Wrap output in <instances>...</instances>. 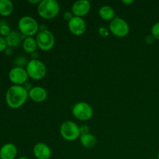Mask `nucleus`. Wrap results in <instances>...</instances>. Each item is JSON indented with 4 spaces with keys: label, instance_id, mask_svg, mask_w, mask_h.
<instances>
[{
    "label": "nucleus",
    "instance_id": "1",
    "mask_svg": "<svg viewBox=\"0 0 159 159\" xmlns=\"http://www.w3.org/2000/svg\"><path fill=\"white\" fill-rule=\"evenodd\" d=\"M29 98V93L23 85H13L8 89L6 94V102L12 109H19L24 105Z\"/></svg>",
    "mask_w": 159,
    "mask_h": 159
},
{
    "label": "nucleus",
    "instance_id": "2",
    "mask_svg": "<svg viewBox=\"0 0 159 159\" xmlns=\"http://www.w3.org/2000/svg\"><path fill=\"white\" fill-rule=\"evenodd\" d=\"M37 12L44 20H52L60 12V5L55 0H42L37 5Z\"/></svg>",
    "mask_w": 159,
    "mask_h": 159
},
{
    "label": "nucleus",
    "instance_id": "3",
    "mask_svg": "<svg viewBox=\"0 0 159 159\" xmlns=\"http://www.w3.org/2000/svg\"><path fill=\"white\" fill-rule=\"evenodd\" d=\"M39 26L37 20L30 16L21 17L18 22L19 31L26 37H33L38 34Z\"/></svg>",
    "mask_w": 159,
    "mask_h": 159
},
{
    "label": "nucleus",
    "instance_id": "4",
    "mask_svg": "<svg viewBox=\"0 0 159 159\" xmlns=\"http://www.w3.org/2000/svg\"><path fill=\"white\" fill-rule=\"evenodd\" d=\"M29 78L33 80H40L47 74V68L43 61L39 59H31L26 67Z\"/></svg>",
    "mask_w": 159,
    "mask_h": 159
},
{
    "label": "nucleus",
    "instance_id": "5",
    "mask_svg": "<svg viewBox=\"0 0 159 159\" xmlns=\"http://www.w3.org/2000/svg\"><path fill=\"white\" fill-rule=\"evenodd\" d=\"M60 134L62 138L68 141H73L80 138L79 127L75 122L68 120L61 125Z\"/></svg>",
    "mask_w": 159,
    "mask_h": 159
},
{
    "label": "nucleus",
    "instance_id": "6",
    "mask_svg": "<svg viewBox=\"0 0 159 159\" xmlns=\"http://www.w3.org/2000/svg\"><path fill=\"white\" fill-rule=\"evenodd\" d=\"M37 47L43 51H49L55 44V38L52 33L48 30L39 31L36 37Z\"/></svg>",
    "mask_w": 159,
    "mask_h": 159
},
{
    "label": "nucleus",
    "instance_id": "7",
    "mask_svg": "<svg viewBox=\"0 0 159 159\" xmlns=\"http://www.w3.org/2000/svg\"><path fill=\"white\" fill-rule=\"evenodd\" d=\"M72 114L80 121L89 120L93 116V107L85 102H79L73 106Z\"/></svg>",
    "mask_w": 159,
    "mask_h": 159
},
{
    "label": "nucleus",
    "instance_id": "8",
    "mask_svg": "<svg viewBox=\"0 0 159 159\" xmlns=\"http://www.w3.org/2000/svg\"><path fill=\"white\" fill-rule=\"evenodd\" d=\"M110 31L117 37H124L128 35L130 26L128 23L120 17H115L110 23Z\"/></svg>",
    "mask_w": 159,
    "mask_h": 159
},
{
    "label": "nucleus",
    "instance_id": "9",
    "mask_svg": "<svg viewBox=\"0 0 159 159\" xmlns=\"http://www.w3.org/2000/svg\"><path fill=\"white\" fill-rule=\"evenodd\" d=\"M27 72L26 68L14 67L9 71V79L12 83L16 85H23L28 81Z\"/></svg>",
    "mask_w": 159,
    "mask_h": 159
},
{
    "label": "nucleus",
    "instance_id": "10",
    "mask_svg": "<svg viewBox=\"0 0 159 159\" xmlns=\"http://www.w3.org/2000/svg\"><path fill=\"white\" fill-rule=\"evenodd\" d=\"M69 31L75 36H81L86 31V23L82 17L74 16L68 23Z\"/></svg>",
    "mask_w": 159,
    "mask_h": 159
},
{
    "label": "nucleus",
    "instance_id": "11",
    "mask_svg": "<svg viewBox=\"0 0 159 159\" xmlns=\"http://www.w3.org/2000/svg\"><path fill=\"white\" fill-rule=\"evenodd\" d=\"M91 4L88 0H78L71 6V12L75 16L83 17L89 12Z\"/></svg>",
    "mask_w": 159,
    "mask_h": 159
},
{
    "label": "nucleus",
    "instance_id": "12",
    "mask_svg": "<svg viewBox=\"0 0 159 159\" xmlns=\"http://www.w3.org/2000/svg\"><path fill=\"white\" fill-rule=\"evenodd\" d=\"M33 153L37 159H50L52 155L51 149L44 143H37L34 146Z\"/></svg>",
    "mask_w": 159,
    "mask_h": 159
},
{
    "label": "nucleus",
    "instance_id": "13",
    "mask_svg": "<svg viewBox=\"0 0 159 159\" xmlns=\"http://www.w3.org/2000/svg\"><path fill=\"white\" fill-rule=\"evenodd\" d=\"M26 37L21 34L20 31L12 30L10 34L6 37V43L9 48H17L20 44H23V40H25Z\"/></svg>",
    "mask_w": 159,
    "mask_h": 159
},
{
    "label": "nucleus",
    "instance_id": "14",
    "mask_svg": "<svg viewBox=\"0 0 159 159\" xmlns=\"http://www.w3.org/2000/svg\"><path fill=\"white\" fill-rule=\"evenodd\" d=\"M29 98L35 102H42L48 97L46 89L41 86H34L28 92Z\"/></svg>",
    "mask_w": 159,
    "mask_h": 159
},
{
    "label": "nucleus",
    "instance_id": "15",
    "mask_svg": "<svg viewBox=\"0 0 159 159\" xmlns=\"http://www.w3.org/2000/svg\"><path fill=\"white\" fill-rule=\"evenodd\" d=\"M17 152V148L12 143H8L0 148V159H15Z\"/></svg>",
    "mask_w": 159,
    "mask_h": 159
},
{
    "label": "nucleus",
    "instance_id": "16",
    "mask_svg": "<svg viewBox=\"0 0 159 159\" xmlns=\"http://www.w3.org/2000/svg\"><path fill=\"white\" fill-rule=\"evenodd\" d=\"M99 15L103 20L110 22L116 17L114 9L110 6H102L99 10Z\"/></svg>",
    "mask_w": 159,
    "mask_h": 159
},
{
    "label": "nucleus",
    "instance_id": "17",
    "mask_svg": "<svg viewBox=\"0 0 159 159\" xmlns=\"http://www.w3.org/2000/svg\"><path fill=\"white\" fill-rule=\"evenodd\" d=\"M80 142L84 148L91 149L96 146L97 143V139L96 137L92 134H87L80 136Z\"/></svg>",
    "mask_w": 159,
    "mask_h": 159
},
{
    "label": "nucleus",
    "instance_id": "18",
    "mask_svg": "<svg viewBox=\"0 0 159 159\" xmlns=\"http://www.w3.org/2000/svg\"><path fill=\"white\" fill-rule=\"evenodd\" d=\"M13 3L10 0H0V15L8 16L13 12Z\"/></svg>",
    "mask_w": 159,
    "mask_h": 159
},
{
    "label": "nucleus",
    "instance_id": "19",
    "mask_svg": "<svg viewBox=\"0 0 159 159\" xmlns=\"http://www.w3.org/2000/svg\"><path fill=\"white\" fill-rule=\"evenodd\" d=\"M22 45H23V48L25 52L30 54L35 52L36 50H37V48H38L36 39L31 37H26L25 40H23V43Z\"/></svg>",
    "mask_w": 159,
    "mask_h": 159
},
{
    "label": "nucleus",
    "instance_id": "20",
    "mask_svg": "<svg viewBox=\"0 0 159 159\" xmlns=\"http://www.w3.org/2000/svg\"><path fill=\"white\" fill-rule=\"evenodd\" d=\"M10 33L11 29L8 25L7 22H6L5 20H1L0 21V35L2 37H5L6 38Z\"/></svg>",
    "mask_w": 159,
    "mask_h": 159
},
{
    "label": "nucleus",
    "instance_id": "21",
    "mask_svg": "<svg viewBox=\"0 0 159 159\" xmlns=\"http://www.w3.org/2000/svg\"><path fill=\"white\" fill-rule=\"evenodd\" d=\"M28 62H29V61H27L26 57H23V56H20L14 60V65H16V67L24 68L25 66L26 67Z\"/></svg>",
    "mask_w": 159,
    "mask_h": 159
},
{
    "label": "nucleus",
    "instance_id": "22",
    "mask_svg": "<svg viewBox=\"0 0 159 159\" xmlns=\"http://www.w3.org/2000/svg\"><path fill=\"white\" fill-rule=\"evenodd\" d=\"M151 32H152V35L153 36L154 38L159 40V22H157L152 26Z\"/></svg>",
    "mask_w": 159,
    "mask_h": 159
},
{
    "label": "nucleus",
    "instance_id": "23",
    "mask_svg": "<svg viewBox=\"0 0 159 159\" xmlns=\"http://www.w3.org/2000/svg\"><path fill=\"white\" fill-rule=\"evenodd\" d=\"M98 32H99V34L102 37H107L110 35V30H108L107 28L104 27V26H101V27L99 28L98 30Z\"/></svg>",
    "mask_w": 159,
    "mask_h": 159
},
{
    "label": "nucleus",
    "instance_id": "24",
    "mask_svg": "<svg viewBox=\"0 0 159 159\" xmlns=\"http://www.w3.org/2000/svg\"><path fill=\"white\" fill-rule=\"evenodd\" d=\"M7 48L8 45L7 43H6V38H5V37H2V36H0V52L5 51Z\"/></svg>",
    "mask_w": 159,
    "mask_h": 159
},
{
    "label": "nucleus",
    "instance_id": "25",
    "mask_svg": "<svg viewBox=\"0 0 159 159\" xmlns=\"http://www.w3.org/2000/svg\"><path fill=\"white\" fill-rule=\"evenodd\" d=\"M74 16H75L73 15V13H72V12H71V11H66V12H64V14H63L64 20H65V21H68V23Z\"/></svg>",
    "mask_w": 159,
    "mask_h": 159
},
{
    "label": "nucleus",
    "instance_id": "26",
    "mask_svg": "<svg viewBox=\"0 0 159 159\" xmlns=\"http://www.w3.org/2000/svg\"><path fill=\"white\" fill-rule=\"evenodd\" d=\"M79 130H80V134L81 135L83 134H89V126L85 125V124H83V125L80 126L79 127Z\"/></svg>",
    "mask_w": 159,
    "mask_h": 159
},
{
    "label": "nucleus",
    "instance_id": "27",
    "mask_svg": "<svg viewBox=\"0 0 159 159\" xmlns=\"http://www.w3.org/2000/svg\"><path fill=\"white\" fill-rule=\"evenodd\" d=\"M155 39L154 38V37L152 34H151V35L146 36L145 37V42L148 44H152V43H154V41H155Z\"/></svg>",
    "mask_w": 159,
    "mask_h": 159
},
{
    "label": "nucleus",
    "instance_id": "28",
    "mask_svg": "<svg viewBox=\"0 0 159 159\" xmlns=\"http://www.w3.org/2000/svg\"><path fill=\"white\" fill-rule=\"evenodd\" d=\"M23 86L24 87L25 89H26V91H28V92H29L30 90H31V89L33 88L32 84H31L30 82H28V81H27V82H26V83L24 84V85H23Z\"/></svg>",
    "mask_w": 159,
    "mask_h": 159
},
{
    "label": "nucleus",
    "instance_id": "29",
    "mask_svg": "<svg viewBox=\"0 0 159 159\" xmlns=\"http://www.w3.org/2000/svg\"><path fill=\"white\" fill-rule=\"evenodd\" d=\"M4 52H5V54H6L7 56H10V55H12V53H13V51H12V48H9V47H8V48L6 49V51H4Z\"/></svg>",
    "mask_w": 159,
    "mask_h": 159
},
{
    "label": "nucleus",
    "instance_id": "30",
    "mask_svg": "<svg viewBox=\"0 0 159 159\" xmlns=\"http://www.w3.org/2000/svg\"><path fill=\"white\" fill-rule=\"evenodd\" d=\"M121 2H122L123 4L127 5V6H128V5L133 4L134 0H122V1H121Z\"/></svg>",
    "mask_w": 159,
    "mask_h": 159
},
{
    "label": "nucleus",
    "instance_id": "31",
    "mask_svg": "<svg viewBox=\"0 0 159 159\" xmlns=\"http://www.w3.org/2000/svg\"><path fill=\"white\" fill-rule=\"evenodd\" d=\"M28 2L30 3V4H34V5H38L39 3L40 2V0H29Z\"/></svg>",
    "mask_w": 159,
    "mask_h": 159
},
{
    "label": "nucleus",
    "instance_id": "32",
    "mask_svg": "<svg viewBox=\"0 0 159 159\" xmlns=\"http://www.w3.org/2000/svg\"><path fill=\"white\" fill-rule=\"evenodd\" d=\"M31 55H32V59H38L37 58L38 57V53H37L36 51L31 54Z\"/></svg>",
    "mask_w": 159,
    "mask_h": 159
},
{
    "label": "nucleus",
    "instance_id": "33",
    "mask_svg": "<svg viewBox=\"0 0 159 159\" xmlns=\"http://www.w3.org/2000/svg\"><path fill=\"white\" fill-rule=\"evenodd\" d=\"M18 159H30V158H28L27 157H20V158H19Z\"/></svg>",
    "mask_w": 159,
    "mask_h": 159
},
{
    "label": "nucleus",
    "instance_id": "34",
    "mask_svg": "<svg viewBox=\"0 0 159 159\" xmlns=\"http://www.w3.org/2000/svg\"><path fill=\"white\" fill-rule=\"evenodd\" d=\"M158 159H159V152H158Z\"/></svg>",
    "mask_w": 159,
    "mask_h": 159
},
{
    "label": "nucleus",
    "instance_id": "35",
    "mask_svg": "<svg viewBox=\"0 0 159 159\" xmlns=\"http://www.w3.org/2000/svg\"><path fill=\"white\" fill-rule=\"evenodd\" d=\"M150 159H155V158H150Z\"/></svg>",
    "mask_w": 159,
    "mask_h": 159
}]
</instances>
